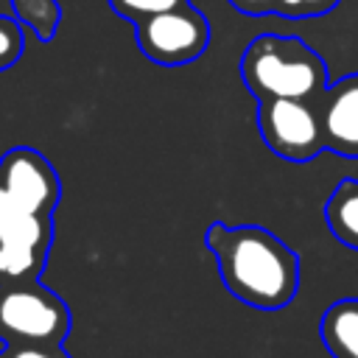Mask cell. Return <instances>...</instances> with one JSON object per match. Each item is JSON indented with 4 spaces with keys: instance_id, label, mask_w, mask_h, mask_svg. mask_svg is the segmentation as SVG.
Returning a JSON list of instances; mask_svg holds the SVG:
<instances>
[{
    "instance_id": "obj_1",
    "label": "cell",
    "mask_w": 358,
    "mask_h": 358,
    "mask_svg": "<svg viewBox=\"0 0 358 358\" xmlns=\"http://www.w3.org/2000/svg\"><path fill=\"white\" fill-rule=\"evenodd\" d=\"M204 246L215 255L224 288L249 308L280 310L299 288V257L266 227L210 224Z\"/></svg>"
},
{
    "instance_id": "obj_2",
    "label": "cell",
    "mask_w": 358,
    "mask_h": 358,
    "mask_svg": "<svg viewBox=\"0 0 358 358\" xmlns=\"http://www.w3.org/2000/svg\"><path fill=\"white\" fill-rule=\"evenodd\" d=\"M241 78L255 101L319 98L327 90V62L299 36L260 34L241 56Z\"/></svg>"
},
{
    "instance_id": "obj_3",
    "label": "cell",
    "mask_w": 358,
    "mask_h": 358,
    "mask_svg": "<svg viewBox=\"0 0 358 358\" xmlns=\"http://www.w3.org/2000/svg\"><path fill=\"white\" fill-rule=\"evenodd\" d=\"M70 333L67 302L39 280L0 285V341L3 347H62Z\"/></svg>"
},
{
    "instance_id": "obj_4",
    "label": "cell",
    "mask_w": 358,
    "mask_h": 358,
    "mask_svg": "<svg viewBox=\"0 0 358 358\" xmlns=\"http://www.w3.org/2000/svg\"><path fill=\"white\" fill-rule=\"evenodd\" d=\"M257 131L263 143L288 162H310L324 151V134L316 98L257 101Z\"/></svg>"
},
{
    "instance_id": "obj_5",
    "label": "cell",
    "mask_w": 358,
    "mask_h": 358,
    "mask_svg": "<svg viewBox=\"0 0 358 358\" xmlns=\"http://www.w3.org/2000/svg\"><path fill=\"white\" fill-rule=\"evenodd\" d=\"M134 34L140 53L162 67L190 64L210 45V22L193 3L134 22Z\"/></svg>"
},
{
    "instance_id": "obj_6",
    "label": "cell",
    "mask_w": 358,
    "mask_h": 358,
    "mask_svg": "<svg viewBox=\"0 0 358 358\" xmlns=\"http://www.w3.org/2000/svg\"><path fill=\"white\" fill-rule=\"evenodd\" d=\"M0 185L6 187L8 199L28 213L53 215L62 199V179L56 168L31 145L8 148L0 157Z\"/></svg>"
},
{
    "instance_id": "obj_7",
    "label": "cell",
    "mask_w": 358,
    "mask_h": 358,
    "mask_svg": "<svg viewBox=\"0 0 358 358\" xmlns=\"http://www.w3.org/2000/svg\"><path fill=\"white\" fill-rule=\"evenodd\" d=\"M316 106L324 148L344 159H358V73L327 84Z\"/></svg>"
},
{
    "instance_id": "obj_8",
    "label": "cell",
    "mask_w": 358,
    "mask_h": 358,
    "mask_svg": "<svg viewBox=\"0 0 358 358\" xmlns=\"http://www.w3.org/2000/svg\"><path fill=\"white\" fill-rule=\"evenodd\" d=\"M319 338L333 358H358V299H336L319 319Z\"/></svg>"
},
{
    "instance_id": "obj_9",
    "label": "cell",
    "mask_w": 358,
    "mask_h": 358,
    "mask_svg": "<svg viewBox=\"0 0 358 358\" xmlns=\"http://www.w3.org/2000/svg\"><path fill=\"white\" fill-rule=\"evenodd\" d=\"M324 221L338 243L358 252V179L347 176L333 187L324 201Z\"/></svg>"
},
{
    "instance_id": "obj_10",
    "label": "cell",
    "mask_w": 358,
    "mask_h": 358,
    "mask_svg": "<svg viewBox=\"0 0 358 358\" xmlns=\"http://www.w3.org/2000/svg\"><path fill=\"white\" fill-rule=\"evenodd\" d=\"M48 252H50L48 246L0 241V285H20L39 280L48 263Z\"/></svg>"
},
{
    "instance_id": "obj_11",
    "label": "cell",
    "mask_w": 358,
    "mask_h": 358,
    "mask_svg": "<svg viewBox=\"0 0 358 358\" xmlns=\"http://www.w3.org/2000/svg\"><path fill=\"white\" fill-rule=\"evenodd\" d=\"M20 25L34 31L39 42H50L62 25V6L59 0H8Z\"/></svg>"
},
{
    "instance_id": "obj_12",
    "label": "cell",
    "mask_w": 358,
    "mask_h": 358,
    "mask_svg": "<svg viewBox=\"0 0 358 358\" xmlns=\"http://www.w3.org/2000/svg\"><path fill=\"white\" fill-rule=\"evenodd\" d=\"M190 0H109L112 11L129 22H140V20H148V17H157V14H165L171 8H179Z\"/></svg>"
},
{
    "instance_id": "obj_13",
    "label": "cell",
    "mask_w": 358,
    "mask_h": 358,
    "mask_svg": "<svg viewBox=\"0 0 358 358\" xmlns=\"http://www.w3.org/2000/svg\"><path fill=\"white\" fill-rule=\"evenodd\" d=\"M22 48H25V36L20 20L0 14V73L20 62Z\"/></svg>"
},
{
    "instance_id": "obj_14",
    "label": "cell",
    "mask_w": 358,
    "mask_h": 358,
    "mask_svg": "<svg viewBox=\"0 0 358 358\" xmlns=\"http://www.w3.org/2000/svg\"><path fill=\"white\" fill-rule=\"evenodd\" d=\"M341 0H277V14L285 20H308L333 11Z\"/></svg>"
},
{
    "instance_id": "obj_15",
    "label": "cell",
    "mask_w": 358,
    "mask_h": 358,
    "mask_svg": "<svg viewBox=\"0 0 358 358\" xmlns=\"http://www.w3.org/2000/svg\"><path fill=\"white\" fill-rule=\"evenodd\" d=\"M3 358H67V352L62 347L25 344V347H3Z\"/></svg>"
},
{
    "instance_id": "obj_16",
    "label": "cell",
    "mask_w": 358,
    "mask_h": 358,
    "mask_svg": "<svg viewBox=\"0 0 358 358\" xmlns=\"http://www.w3.org/2000/svg\"><path fill=\"white\" fill-rule=\"evenodd\" d=\"M235 11L249 14V17H263V14H277V0H227Z\"/></svg>"
},
{
    "instance_id": "obj_17",
    "label": "cell",
    "mask_w": 358,
    "mask_h": 358,
    "mask_svg": "<svg viewBox=\"0 0 358 358\" xmlns=\"http://www.w3.org/2000/svg\"><path fill=\"white\" fill-rule=\"evenodd\" d=\"M14 207H17V204H14L11 199H8V193H6V187L0 185V221H3V218H6V215H8L11 210H14Z\"/></svg>"
},
{
    "instance_id": "obj_18",
    "label": "cell",
    "mask_w": 358,
    "mask_h": 358,
    "mask_svg": "<svg viewBox=\"0 0 358 358\" xmlns=\"http://www.w3.org/2000/svg\"><path fill=\"white\" fill-rule=\"evenodd\" d=\"M0 358H3V350H0Z\"/></svg>"
}]
</instances>
